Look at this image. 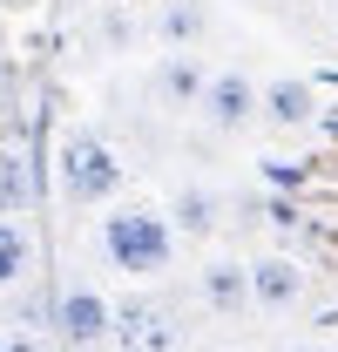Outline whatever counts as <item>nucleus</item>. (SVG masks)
<instances>
[{"mask_svg": "<svg viewBox=\"0 0 338 352\" xmlns=\"http://www.w3.org/2000/svg\"><path fill=\"white\" fill-rule=\"evenodd\" d=\"M102 258L122 278H163L176 264V223L163 204H115L102 217Z\"/></svg>", "mask_w": 338, "mask_h": 352, "instance_id": "f257e3e1", "label": "nucleus"}, {"mask_svg": "<svg viewBox=\"0 0 338 352\" xmlns=\"http://www.w3.org/2000/svg\"><path fill=\"white\" fill-rule=\"evenodd\" d=\"M54 170H61V204H68V210H102V204L122 190V156H115L95 129L68 135Z\"/></svg>", "mask_w": 338, "mask_h": 352, "instance_id": "f03ea898", "label": "nucleus"}, {"mask_svg": "<svg viewBox=\"0 0 338 352\" xmlns=\"http://www.w3.org/2000/svg\"><path fill=\"white\" fill-rule=\"evenodd\" d=\"M196 116H203L210 135H244L257 116H264V88H257L244 68H216L210 88H203V102H196Z\"/></svg>", "mask_w": 338, "mask_h": 352, "instance_id": "7ed1b4c3", "label": "nucleus"}, {"mask_svg": "<svg viewBox=\"0 0 338 352\" xmlns=\"http://www.w3.org/2000/svg\"><path fill=\"white\" fill-rule=\"evenodd\" d=\"M54 332L75 352H88V346H102V339H115V305H109L88 278H68V285L54 292Z\"/></svg>", "mask_w": 338, "mask_h": 352, "instance_id": "20e7f679", "label": "nucleus"}, {"mask_svg": "<svg viewBox=\"0 0 338 352\" xmlns=\"http://www.w3.org/2000/svg\"><path fill=\"white\" fill-rule=\"evenodd\" d=\"M115 346L122 352H183V325H176V311L128 298V305H115Z\"/></svg>", "mask_w": 338, "mask_h": 352, "instance_id": "39448f33", "label": "nucleus"}, {"mask_svg": "<svg viewBox=\"0 0 338 352\" xmlns=\"http://www.w3.org/2000/svg\"><path fill=\"white\" fill-rule=\"evenodd\" d=\"M304 298V264L271 251V258H251V305L257 311H291Z\"/></svg>", "mask_w": 338, "mask_h": 352, "instance_id": "423d86ee", "label": "nucleus"}, {"mask_svg": "<svg viewBox=\"0 0 338 352\" xmlns=\"http://www.w3.org/2000/svg\"><path fill=\"white\" fill-rule=\"evenodd\" d=\"M196 298H203L210 311H223V318L251 311V264H237V258H210L203 271H196Z\"/></svg>", "mask_w": 338, "mask_h": 352, "instance_id": "0eeeda50", "label": "nucleus"}, {"mask_svg": "<svg viewBox=\"0 0 338 352\" xmlns=\"http://www.w3.org/2000/svg\"><path fill=\"white\" fill-rule=\"evenodd\" d=\"M203 88H210V68H203L196 54H163V61H156V102H163V109H196Z\"/></svg>", "mask_w": 338, "mask_h": 352, "instance_id": "6e6552de", "label": "nucleus"}, {"mask_svg": "<svg viewBox=\"0 0 338 352\" xmlns=\"http://www.w3.org/2000/svg\"><path fill=\"white\" fill-rule=\"evenodd\" d=\"M318 116V88L304 82V75H278V82H264V122H278V129H304Z\"/></svg>", "mask_w": 338, "mask_h": 352, "instance_id": "1a4fd4ad", "label": "nucleus"}, {"mask_svg": "<svg viewBox=\"0 0 338 352\" xmlns=\"http://www.w3.org/2000/svg\"><path fill=\"white\" fill-rule=\"evenodd\" d=\"M216 210H223V197H216L210 183H183V190L169 197V223H176V237H210V230H216Z\"/></svg>", "mask_w": 338, "mask_h": 352, "instance_id": "9d476101", "label": "nucleus"}, {"mask_svg": "<svg viewBox=\"0 0 338 352\" xmlns=\"http://www.w3.org/2000/svg\"><path fill=\"white\" fill-rule=\"evenodd\" d=\"M210 34V14H203V0H169L163 14H156V41L169 54H190V47Z\"/></svg>", "mask_w": 338, "mask_h": 352, "instance_id": "9b49d317", "label": "nucleus"}, {"mask_svg": "<svg viewBox=\"0 0 338 352\" xmlns=\"http://www.w3.org/2000/svg\"><path fill=\"white\" fill-rule=\"evenodd\" d=\"M34 190H41V176H34V163H27L21 149H7V142H0V217L27 210V204H34Z\"/></svg>", "mask_w": 338, "mask_h": 352, "instance_id": "f8f14e48", "label": "nucleus"}, {"mask_svg": "<svg viewBox=\"0 0 338 352\" xmlns=\"http://www.w3.org/2000/svg\"><path fill=\"white\" fill-rule=\"evenodd\" d=\"M27 264H34V244H27V230L0 217V292H7V285H21V278H27Z\"/></svg>", "mask_w": 338, "mask_h": 352, "instance_id": "ddd939ff", "label": "nucleus"}, {"mask_svg": "<svg viewBox=\"0 0 338 352\" xmlns=\"http://www.w3.org/2000/svg\"><path fill=\"white\" fill-rule=\"evenodd\" d=\"M264 183H278V190H297V183H304V163H291V156H264Z\"/></svg>", "mask_w": 338, "mask_h": 352, "instance_id": "4468645a", "label": "nucleus"}, {"mask_svg": "<svg viewBox=\"0 0 338 352\" xmlns=\"http://www.w3.org/2000/svg\"><path fill=\"white\" fill-rule=\"evenodd\" d=\"M0 352H41V346H34L27 332H0Z\"/></svg>", "mask_w": 338, "mask_h": 352, "instance_id": "2eb2a0df", "label": "nucleus"}, {"mask_svg": "<svg viewBox=\"0 0 338 352\" xmlns=\"http://www.w3.org/2000/svg\"><path fill=\"white\" fill-rule=\"evenodd\" d=\"M0 116H7V68H0Z\"/></svg>", "mask_w": 338, "mask_h": 352, "instance_id": "dca6fc26", "label": "nucleus"}, {"mask_svg": "<svg viewBox=\"0 0 338 352\" xmlns=\"http://www.w3.org/2000/svg\"><path fill=\"white\" fill-rule=\"evenodd\" d=\"M284 352H311V346H284Z\"/></svg>", "mask_w": 338, "mask_h": 352, "instance_id": "f3484780", "label": "nucleus"}]
</instances>
